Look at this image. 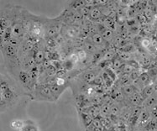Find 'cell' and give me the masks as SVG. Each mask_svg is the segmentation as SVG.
Wrapping results in <instances>:
<instances>
[{
    "label": "cell",
    "instance_id": "15",
    "mask_svg": "<svg viewBox=\"0 0 157 131\" xmlns=\"http://www.w3.org/2000/svg\"><path fill=\"white\" fill-rule=\"evenodd\" d=\"M83 47L84 50L90 55H94L95 53H97L98 51H99V50L98 49V47H96L95 45H93V43H91L90 41H88L87 40L83 43Z\"/></svg>",
    "mask_w": 157,
    "mask_h": 131
},
{
    "label": "cell",
    "instance_id": "12",
    "mask_svg": "<svg viewBox=\"0 0 157 131\" xmlns=\"http://www.w3.org/2000/svg\"><path fill=\"white\" fill-rule=\"evenodd\" d=\"M128 102H130L133 106L138 107L144 102V99H143V97H142L140 93L137 92L128 98Z\"/></svg>",
    "mask_w": 157,
    "mask_h": 131
},
{
    "label": "cell",
    "instance_id": "23",
    "mask_svg": "<svg viewBox=\"0 0 157 131\" xmlns=\"http://www.w3.org/2000/svg\"><path fill=\"white\" fill-rule=\"evenodd\" d=\"M109 114L112 116H114V117L119 116L121 114V109L118 105H113L110 108V113Z\"/></svg>",
    "mask_w": 157,
    "mask_h": 131
},
{
    "label": "cell",
    "instance_id": "22",
    "mask_svg": "<svg viewBox=\"0 0 157 131\" xmlns=\"http://www.w3.org/2000/svg\"><path fill=\"white\" fill-rule=\"evenodd\" d=\"M103 25L105 26L107 29H111V30H113V29L115 28V22L112 19H106L103 21Z\"/></svg>",
    "mask_w": 157,
    "mask_h": 131
},
{
    "label": "cell",
    "instance_id": "16",
    "mask_svg": "<svg viewBox=\"0 0 157 131\" xmlns=\"http://www.w3.org/2000/svg\"><path fill=\"white\" fill-rule=\"evenodd\" d=\"M155 86L154 85H148V86L144 87V89L142 91V97H143V99L148 98L149 97L152 96L155 93Z\"/></svg>",
    "mask_w": 157,
    "mask_h": 131
},
{
    "label": "cell",
    "instance_id": "20",
    "mask_svg": "<svg viewBox=\"0 0 157 131\" xmlns=\"http://www.w3.org/2000/svg\"><path fill=\"white\" fill-rule=\"evenodd\" d=\"M150 79V75L147 72H144L140 75V77L138 78V82L139 83L142 85V86H144L146 83H148V81Z\"/></svg>",
    "mask_w": 157,
    "mask_h": 131
},
{
    "label": "cell",
    "instance_id": "4",
    "mask_svg": "<svg viewBox=\"0 0 157 131\" xmlns=\"http://www.w3.org/2000/svg\"><path fill=\"white\" fill-rule=\"evenodd\" d=\"M99 67H95L93 69H88L85 71H82V73L79 75V79L83 83H89L94 82L99 75Z\"/></svg>",
    "mask_w": 157,
    "mask_h": 131
},
{
    "label": "cell",
    "instance_id": "26",
    "mask_svg": "<svg viewBox=\"0 0 157 131\" xmlns=\"http://www.w3.org/2000/svg\"><path fill=\"white\" fill-rule=\"evenodd\" d=\"M113 67L115 69H120L124 66V63H123V61L120 59H117L116 58L115 60L113 61Z\"/></svg>",
    "mask_w": 157,
    "mask_h": 131
},
{
    "label": "cell",
    "instance_id": "25",
    "mask_svg": "<svg viewBox=\"0 0 157 131\" xmlns=\"http://www.w3.org/2000/svg\"><path fill=\"white\" fill-rule=\"evenodd\" d=\"M130 81V78H129V76L128 75H123V77L120 78V83L122 84V86H126V85H128V83Z\"/></svg>",
    "mask_w": 157,
    "mask_h": 131
},
{
    "label": "cell",
    "instance_id": "29",
    "mask_svg": "<svg viewBox=\"0 0 157 131\" xmlns=\"http://www.w3.org/2000/svg\"><path fill=\"white\" fill-rule=\"evenodd\" d=\"M139 77H140V75L139 73L136 71H133L131 73L129 74V78H130V80L132 81H135V80H138Z\"/></svg>",
    "mask_w": 157,
    "mask_h": 131
},
{
    "label": "cell",
    "instance_id": "27",
    "mask_svg": "<svg viewBox=\"0 0 157 131\" xmlns=\"http://www.w3.org/2000/svg\"><path fill=\"white\" fill-rule=\"evenodd\" d=\"M150 114L152 118H157V104L154 107H152L151 109H150Z\"/></svg>",
    "mask_w": 157,
    "mask_h": 131
},
{
    "label": "cell",
    "instance_id": "6",
    "mask_svg": "<svg viewBox=\"0 0 157 131\" xmlns=\"http://www.w3.org/2000/svg\"><path fill=\"white\" fill-rule=\"evenodd\" d=\"M18 131H40L38 125L31 119L24 120L23 125Z\"/></svg>",
    "mask_w": 157,
    "mask_h": 131
},
{
    "label": "cell",
    "instance_id": "8",
    "mask_svg": "<svg viewBox=\"0 0 157 131\" xmlns=\"http://www.w3.org/2000/svg\"><path fill=\"white\" fill-rule=\"evenodd\" d=\"M50 86H51V89H52V93H53V96H54L56 102L59 99V98L61 97V95L63 93V92H64L65 90L68 87L57 86L56 83L52 84V85H50Z\"/></svg>",
    "mask_w": 157,
    "mask_h": 131
},
{
    "label": "cell",
    "instance_id": "13",
    "mask_svg": "<svg viewBox=\"0 0 157 131\" xmlns=\"http://www.w3.org/2000/svg\"><path fill=\"white\" fill-rule=\"evenodd\" d=\"M144 107L146 109H151L152 107H154L157 104V97L156 95L153 94L152 96L149 97L148 98L144 99V102H143Z\"/></svg>",
    "mask_w": 157,
    "mask_h": 131
},
{
    "label": "cell",
    "instance_id": "14",
    "mask_svg": "<svg viewBox=\"0 0 157 131\" xmlns=\"http://www.w3.org/2000/svg\"><path fill=\"white\" fill-rule=\"evenodd\" d=\"M103 16V13H102V10L99 7H92L91 10H90L89 17L92 19H98L102 18Z\"/></svg>",
    "mask_w": 157,
    "mask_h": 131
},
{
    "label": "cell",
    "instance_id": "28",
    "mask_svg": "<svg viewBox=\"0 0 157 131\" xmlns=\"http://www.w3.org/2000/svg\"><path fill=\"white\" fill-rule=\"evenodd\" d=\"M133 71H134V68L128 64L125 65L124 67V69H123V71L125 74H130Z\"/></svg>",
    "mask_w": 157,
    "mask_h": 131
},
{
    "label": "cell",
    "instance_id": "21",
    "mask_svg": "<svg viewBox=\"0 0 157 131\" xmlns=\"http://www.w3.org/2000/svg\"><path fill=\"white\" fill-rule=\"evenodd\" d=\"M113 98L114 99H116L117 101H122L123 99L124 98V97L123 95V93L121 89H115L113 92V94H112Z\"/></svg>",
    "mask_w": 157,
    "mask_h": 131
},
{
    "label": "cell",
    "instance_id": "2",
    "mask_svg": "<svg viewBox=\"0 0 157 131\" xmlns=\"http://www.w3.org/2000/svg\"><path fill=\"white\" fill-rule=\"evenodd\" d=\"M21 6L13 3H5L1 9L0 17V36L1 40L4 38L8 29L13 25Z\"/></svg>",
    "mask_w": 157,
    "mask_h": 131
},
{
    "label": "cell",
    "instance_id": "32",
    "mask_svg": "<svg viewBox=\"0 0 157 131\" xmlns=\"http://www.w3.org/2000/svg\"><path fill=\"white\" fill-rule=\"evenodd\" d=\"M110 108H111V107H109V105L105 104V105L103 106V108L101 109V112L103 113V114H108L110 113Z\"/></svg>",
    "mask_w": 157,
    "mask_h": 131
},
{
    "label": "cell",
    "instance_id": "30",
    "mask_svg": "<svg viewBox=\"0 0 157 131\" xmlns=\"http://www.w3.org/2000/svg\"><path fill=\"white\" fill-rule=\"evenodd\" d=\"M113 53L112 51H109V52H107L105 54L103 55V59L106 60V61H109V60H111L113 57Z\"/></svg>",
    "mask_w": 157,
    "mask_h": 131
},
{
    "label": "cell",
    "instance_id": "5",
    "mask_svg": "<svg viewBox=\"0 0 157 131\" xmlns=\"http://www.w3.org/2000/svg\"><path fill=\"white\" fill-rule=\"evenodd\" d=\"M87 40L91 42V43H93L96 47H98V50H100V49H105L108 44H109L108 42H106L104 40L103 36L100 34H98V33H94L93 35H90L88 39H87Z\"/></svg>",
    "mask_w": 157,
    "mask_h": 131
},
{
    "label": "cell",
    "instance_id": "7",
    "mask_svg": "<svg viewBox=\"0 0 157 131\" xmlns=\"http://www.w3.org/2000/svg\"><path fill=\"white\" fill-rule=\"evenodd\" d=\"M65 29V35L69 38H75L80 35V29L73 25H67L66 27H62Z\"/></svg>",
    "mask_w": 157,
    "mask_h": 131
},
{
    "label": "cell",
    "instance_id": "11",
    "mask_svg": "<svg viewBox=\"0 0 157 131\" xmlns=\"http://www.w3.org/2000/svg\"><path fill=\"white\" fill-rule=\"evenodd\" d=\"M123 93V95L124 98H129L132 95H134L135 93H137V90H136V87L133 85H126V86H124L121 89Z\"/></svg>",
    "mask_w": 157,
    "mask_h": 131
},
{
    "label": "cell",
    "instance_id": "10",
    "mask_svg": "<svg viewBox=\"0 0 157 131\" xmlns=\"http://www.w3.org/2000/svg\"><path fill=\"white\" fill-rule=\"evenodd\" d=\"M150 119H151V114H150V112L146 109V110L141 112L137 124L139 125H141V126H145V125H149Z\"/></svg>",
    "mask_w": 157,
    "mask_h": 131
},
{
    "label": "cell",
    "instance_id": "31",
    "mask_svg": "<svg viewBox=\"0 0 157 131\" xmlns=\"http://www.w3.org/2000/svg\"><path fill=\"white\" fill-rule=\"evenodd\" d=\"M141 45L142 46L144 47V48H148L150 45H151V41H150V40H148V39H144V40H142V41H141Z\"/></svg>",
    "mask_w": 157,
    "mask_h": 131
},
{
    "label": "cell",
    "instance_id": "19",
    "mask_svg": "<svg viewBox=\"0 0 157 131\" xmlns=\"http://www.w3.org/2000/svg\"><path fill=\"white\" fill-rule=\"evenodd\" d=\"M23 123H24V120H20V119H13L12 121H10V127L13 129H15V130H19V129L22 127Z\"/></svg>",
    "mask_w": 157,
    "mask_h": 131
},
{
    "label": "cell",
    "instance_id": "18",
    "mask_svg": "<svg viewBox=\"0 0 157 131\" xmlns=\"http://www.w3.org/2000/svg\"><path fill=\"white\" fill-rule=\"evenodd\" d=\"M102 36L103 38L104 39V40L108 43H110V41H112L113 38H114V33H113V30H111V29H106L104 31L102 34Z\"/></svg>",
    "mask_w": 157,
    "mask_h": 131
},
{
    "label": "cell",
    "instance_id": "1",
    "mask_svg": "<svg viewBox=\"0 0 157 131\" xmlns=\"http://www.w3.org/2000/svg\"><path fill=\"white\" fill-rule=\"evenodd\" d=\"M23 96H26L25 91L17 81L5 72H1L0 77V109L1 113L16 106Z\"/></svg>",
    "mask_w": 157,
    "mask_h": 131
},
{
    "label": "cell",
    "instance_id": "9",
    "mask_svg": "<svg viewBox=\"0 0 157 131\" xmlns=\"http://www.w3.org/2000/svg\"><path fill=\"white\" fill-rule=\"evenodd\" d=\"M142 110L140 107H135V109H132L131 115L129 117V119H128V122L131 125H137V122H138V119L140 118V115Z\"/></svg>",
    "mask_w": 157,
    "mask_h": 131
},
{
    "label": "cell",
    "instance_id": "17",
    "mask_svg": "<svg viewBox=\"0 0 157 131\" xmlns=\"http://www.w3.org/2000/svg\"><path fill=\"white\" fill-rule=\"evenodd\" d=\"M76 52H77V56H78V58H79V61H80V62H82V63H85V62L88 60V58H89V54H88L84 49H80V50H78V51H77Z\"/></svg>",
    "mask_w": 157,
    "mask_h": 131
},
{
    "label": "cell",
    "instance_id": "24",
    "mask_svg": "<svg viewBox=\"0 0 157 131\" xmlns=\"http://www.w3.org/2000/svg\"><path fill=\"white\" fill-rule=\"evenodd\" d=\"M91 8H92V7H88L87 6V5H85V6L80 8L79 10H77V12L80 13L82 16H87V15L89 16Z\"/></svg>",
    "mask_w": 157,
    "mask_h": 131
},
{
    "label": "cell",
    "instance_id": "3",
    "mask_svg": "<svg viewBox=\"0 0 157 131\" xmlns=\"http://www.w3.org/2000/svg\"><path fill=\"white\" fill-rule=\"evenodd\" d=\"M29 97L33 101L56 102L51 89V86L47 83H37L32 90V92L29 93Z\"/></svg>",
    "mask_w": 157,
    "mask_h": 131
}]
</instances>
